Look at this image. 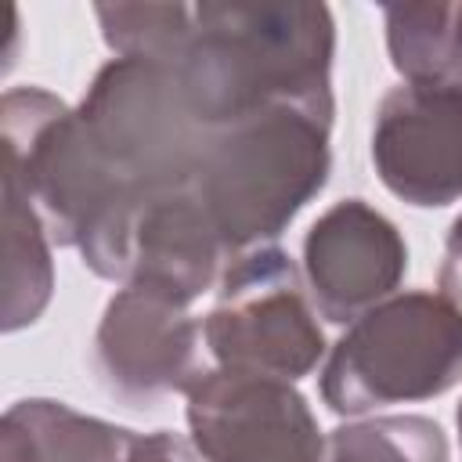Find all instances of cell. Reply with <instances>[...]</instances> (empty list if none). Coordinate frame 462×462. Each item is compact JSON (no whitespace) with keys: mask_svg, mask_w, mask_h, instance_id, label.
Here are the masks:
<instances>
[{"mask_svg":"<svg viewBox=\"0 0 462 462\" xmlns=\"http://www.w3.org/2000/svg\"><path fill=\"white\" fill-rule=\"evenodd\" d=\"M451 444L426 415H375L325 437V462H448Z\"/></svg>","mask_w":462,"mask_h":462,"instance_id":"9a60e30c","label":"cell"},{"mask_svg":"<svg viewBox=\"0 0 462 462\" xmlns=\"http://www.w3.org/2000/svg\"><path fill=\"white\" fill-rule=\"evenodd\" d=\"M126 462H202L191 440H184L173 430H155V433H137Z\"/></svg>","mask_w":462,"mask_h":462,"instance_id":"e0dca14e","label":"cell"},{"mask_svg":"<svg viewBox=\"0 0 462 462\" xmlns=\"http://www.w3.org/2000/svg\"><path fill=\"white\" fill-rule=\"evenodd\" d=\"M332 112L278 105L213 130L195 195L202 199L231 260L274 245L296 213L325 188L332 170Z\"/></svg>","mask_w":462,"mask_h":462,"instance_id":"3957f363","label":"cell"},{"mask_svg":"<svg viewBox=\"0 0 462 462\" xmlns=\"http://www.w3.org/2000/svg\"><path fill=\"white\" fill-rule=\"evenodd\" d=\"M455 271H462V213L455 217V224L448 227V238H444V267H440V278L448 282Z\"/></svg>","mask_w":462,"mask_h":462,"instance_id":"ac0fdd59","label":"cell"},{"mask_svg":"<svg viewBox=\"0 0 462 462\" xmlns=\"http://www.w3.org/2000/svg\"><path fill=\"white\" fill-rule=\"evenodd\" d=\"M372 166L390 195L419 209L462 199V87L401 83L372 123Z\"/></svg>","mask_w":462,"mask_h":462,"instance_id":"9c48e42d","label":"cell"},{"mask_svg":"<svg viewBox=\"0 0 462 462\" xmlns=\"http://www.w3.org/2000/svg\"><path fill=\"white\" fill-rule=\"evenodd\" d=\"M202 343V321L191 318L188 303L144 282H126L105 303L94 368L105 390L123 401L188 393L206 372Z\"/></svg>","mask_w":462,"mask_h":462,"instance_id":"ba28073f","label":"cell"},{"mask_svg":"<svg viewBox=\"0 0 462 462\" xmlns=\"http://www.w3.org/2000/svg\"><path fill=\"white\" fill-rule=\"evenodd\" d=\"M336 22L325 4H191V29L173 61L191 112L209 130L278 105L336 116Z\"/></svg>","mask_w":462,"mask_h":462,"instance_id":"6da1fadb","label":"cell"},{"mask_svg":"<svg viewBox=\"0 0 462 462\" xmlns=\"http://www.w3.org/2000/svg\"><path fill=\"white\" fill-rule=\"evenodd\" d=\"M134 437L65 401L25 397L0 419V462H126Z\"/></svg>","mask_w":462,"mask_h":462,"instance_id":"7c38bea8","label":"cell"},{"mask_svg":"<svg viewBox=\"0 0 462 462\" xmlns=\"http://www.w3.org/2000/svg\"><path fill=\"white\" fill-rule=\"evenodd\" d=\"M383 25L404 83L462 87V4H386Z\"/></svg>","mask_w":462,"mask_h":462,"instance_id":"5bb4252c","label":"cell"},{"mask_svg":"<svg viewBox=\"0 0 462 462\" xmlns=\"http://www.w3.org/2000/svg\"><path fill=\"white\" fill-rule=\"evenodd\" d=\"M462 383V296L451 285L393 292L325 357L318 390L336 415L433 401Z\"/></svg>","mask_w":462,"mask_h":462,"instance_id":"277c9868","label":"cell"},{"mask_svg":"<svg viewBox=\"0 0 462 462\" xmlns=\"http://www.w3.org/2000/svg\"><path fill=\"white\" fill-rule=\"evenodd\" d=\"M227 263L231 253L217 235L202 199L195 195V188H184L141 202L130 227L123 285L144 282L191 307L220 282Z\"/></svg>","mask_w":462,"mask_h":462,"instance_id":"8fae6325","label":"cell"},{"mask_svg":"<svg viewBox=\"0 0 462 462\" xmlns=\"http://www.w3.org/2000/svg\"><path fill=\"white\" fill-rule=\"evenodd\" d=\"M202 339L217 368L289 383L310 375L325 357L318 307L296 260L278 245L238 253L224 267Z\"/></svg>","mask_w":462,"mask_h":462,"instance_id":"8992f818","label":"cell"},{"mask_svg":"<svg viewBox=\"0 0 462 462\" xmlns=\"http://www.w3.org/2000/svg\"><path fill=\"white\" fill-rule=\"evenodd\" d=\"M0 137L4 173L40 209L51 242L72 245L97 278L123 282L144 199L112 173L76 108L43 87H11L0 101Z\"/></svg>","mask_w":462,"mask_h":462,"instance_id":"7a4b0ae2","label":"cell"},{"mask_svg":"<svg viewBox=\"0 0 462 462\" xmlns=\"http://www.w3.org/2000/svg\"><path fill=\"white\" fill-rule=\"evenodd\" d=\"M184 397L202 462H325V433L289 379L206 368Z\"/></svg>","mask_w":462,"mask_h":462,"instance_id":"52a82bcc","label":"cell"},{"mask_svg":"<svg viewBox=\"0 0 462 462\" xmlns=\"http://www.w3.org/2000/svg\"><path fill=\"white\" fill-rule=\"evenodd\" d=\"M408 271L404 235L365 199L328 206L303 238V278L325 321L350 325L390 300Z\"/></svg>","mask_w":462,"mask_h":462,"instance_id":"30bf717a","label":"cell"},{"mask_svg":"<svg viewBox=\"0 0 462 462\" xmlns=\"http://www.w3.org/2000/svg\"><path fill=\"white\" fill-rule=\"evenodd\" d=\"M4 332L29 328L51 303L54 292V260H51V231L29 195L4 173Z\"/></svg>","mask_w":462,"mask_h":462,"instance_id":"4fadbf2b","label":"cell"},{"mask_svg":"<svg viewBox=\"0 0 462 462\" xmlns=\"http://www.w3.org/2000/svg\"><path fill=\"white\" fill-rule=\"evenodd\" d=\"M76 116L134 195L152 199L195 188L213 130L191 112L166 61L112 58L90 79Z\"/></svg>","mask_w":462,"mask_h":462,"instance_id":"5b68a950","label":"cell"},{"mask_svg":"<svg viewBox=\"0 0 462 462\" xmlns=\"http://www.w3.org/2000/svg\"><path fill=\"white\" fill-rule=\"evenodd\" d=\"M94 18L116 58L173 61L191 29V4H97Z\"/></svg>","mask_w":462,"mask_h":462,"instance_id":"2e32d148","label":"cell"},{"mask_svg":"<svg viewBox=\"0 0 462 462\" xmlns=\"http://www.w3.org/2000/svg\"><path fill=\"white\" fill-rule=\"evenodd\" d=\"M455 422H458V440H462V404H458V411H455Z\"/></svg>","mask_w":462,"mask_h":462,"instance_id":"d6986e66","label":"cell"}]
</instances>
